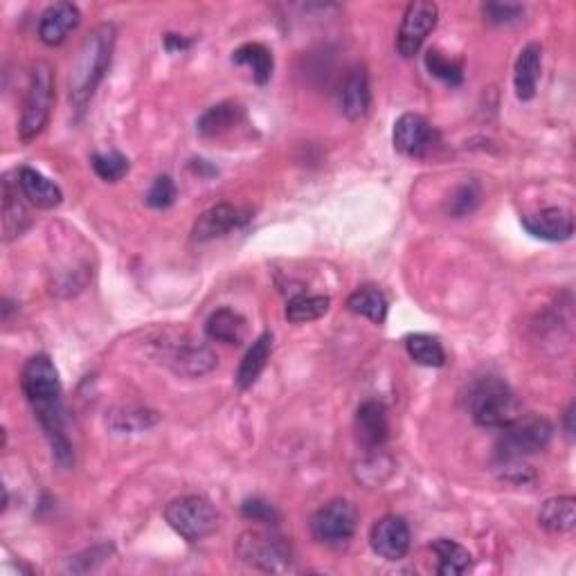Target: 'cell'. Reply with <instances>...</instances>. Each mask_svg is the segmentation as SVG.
Returning <instances> with one entry per match:
<instances>
[{
  "label": "cell",
  "instance_id": "cell-1",
  "mask_svg": "<svg viewBox=\"0 0 576 576\" xmlns=\"http://www.w3.org/2000/svg\"><path fill=\"white\" fill-rule=\"evenodd\" d=\"M117 30L113 23H102L90 30L81 41L75 59L70 63L68 75V97L75 111L81 115L86 111L90 99H93L97 86L102 84L104 75L111 68L113 50H115Z\"/></svg>",
  "mask_w": 576,
  "mask_h": 576
},
{
  "label": "cell",
  "instance_id": "cell-2",
  "mask_svg": "<svg viewBox=\"0 0 576 576\" xmlns=\"http://www.w3.org/2000/svg\"><path fill=\"white\" fill-rule=\"evenodd\" d=\"M21 387L27 401L34 405L36 419L48 435L63 432V408H61V381L59 372L50 356L36 354L27 360L21 374Z\"/></svg>",
  "mask_w": 576,
  "mask_h": 576
},
{
  "label": "cell",
  "instance_id": "cell-3",
  "mask_svg": "<svg viewBox=\"0 0 576 576\" xmlns=\"http://www.w3.org/2000/svg\"><path fill=\"white\" fill-rule=\"evenodd\" d=\"M466 401L473 421L482 428L502 430L511 426L522 414L518 396L495 376H484L477 383H473L471 390H468Z\"/></svg>",
  "mask_w": 576,
  "mask_h": 576
},
{
  "label": "cell",
  "instance_id": "cell-4",
  "mask_svg": "<svg viewBox=\"0 0 576 576\" xmlns=\"http://www.w3.org/2000/svg\"><path fill=\"white\" fill-rule=\"evenodd\" d=\"M54 106V68L48 61H36L30 72V84L23 99L18 135L27 144L39 138L50 122Z\"/></svg>",
  "mask_w": 576,
  "mask_h": 576
},
{
  "label": "cell",
  "instance_id": "cell-5",
  "mask_svg": "<svg viewBox=\"0 0 576 576\" xmlns=\"http://www.w3.org/2000/svg\"><path fill=\"white\" fill-rule=\"evenodd\" d=\"M237 556L261 572H288L293 567L291 543L277 531L268 529H248L237 540Z\"/></svg>",
  "mask_w": 576,
  "mask_h": 576
},
{
  "label": "cell",
  "instance_id": "cell-6",
  "mask_svg": "<svg viewBox=\"0 0 576 576\" xmlns=\"http://www.w3.org/2000/svg\"><path fill=\"white\" fill-rule=\"evenodd\" d=\"M167 525L187 543H198L219 529V511L203 495H183L165 507Z\"/></svg>",
  "mask_w": 576,
  "mask_h": 576
},
{
  "label": "cell",
  "instance_id": "cell-7",
  "mask_svg": "<svg viewBox=\"0 0 576 576\" xmlns=\"http://www.w3.org/2000/svg\"><path fill=\"white\" fill-rule=\"evenodd\" d=\"M151 342L156 347V356L162 358L160 363H165L180 376L198 378L210 374L219 365V358L210 347L198 345V342L185 336H162Z\"/></svg>",
  "mask_w": 576,
  "mask_h": 576
},
{
  "label": "cell",
  "instance_id": "cell-8",
  "mask_svg": "<svg viewBox=\"0 0 576 576\" xmlns=\"http://www.w3.org/2000/svg\"><path fill=\"white\" fill-rule=\"evenodd\" d=\"M554 435L552 423L538 414H520L511 426L502 428L498 455L502 459H522L543 450Z\"/></svg>",
  "mask_w": 576,
  "mask_h": 576
},
{
  "label": "cell",
  "instance_id": "cell-9",
  "mask_svg": "<svg viewBox=\"0 0 576 576\" xmlns=\"http://www.w3.org/2000/svg\"><path fill=\"white\" fill-rule=\"evenodd\" d=\"M358 509L349 500H331L313 513L311 534L322 545L342 547L356 534Z\"/></svg>",
  "mask_w": 576,
  "mask_h": 576
},
{
  "label": "cell",
  "instance_id": "cell-10",
  "mask_svg": "<svg viewBox=\"0 0 576 576\" xmlns=\"http://www.w3.org/2000/svg\"><path fill=\"white\" fill-rule=\"evenodd\" d=\"M439 21V7L428 0H414L408 5L403 14V21L396 32V52L403 59H412L419 54L421 45L426 43L430 32L437 27Z\"/></svg>",
  "mask_w": 576,
  "mask_h": 576
},
{
  "label": "cell",
  "instance_id": "cell-11",
  "mask_svg": "<svg viewBox=\"0 0 576 576\" xmlns=\"http://www.w3.org/2000/svg\"><path fill=\"white\" fill-rule=\"evenodd\" d=\"M410 527L401 516H383L374 522L372 534H369V543H372L374 552L385 558V561H401L410 549Z\"/></svg>",
  "mask_w": 576,
  "mask_h": 576
},
{
  "label": "cell",
  "instance_id": "cell-12",
  "mask_svg": "<svg viewBox=\"0 0 576 576\" xmlns=\"http://www.w3.org/2000/svg\"><path fill=\"white\" fill-rule=\"evenodd\" d=\"M437 133L426 117L419 113H405L394 124V149L408 158H421L432 147Z\"/></svg>",
  "mask_w": 576,
  "mask_h": 576
},
{
  "label": "cell",
  "instance_id": "cell-13",
  "mask_svg": "<svg viewBox=\"0 0 576 576\" xmlns=\"http://www.w3.org/2000/svg\"><path fill=\"white\" fill-rule=\"evenodd\" d=\"M248 219H250V214L248 210H243V207L232 205V203H219L198 216L192 228V241L205 243V241L225 237L228 232L241 228V225Z\"/></svg>",
  "mask_w": 576,
  "mask_h": 576
},
{
  "label": "cell",
  "instance_id": "cell-14",
  "mask_svg": "<svg viewBox=\"0 0 576 576\" xmlns=\"http://www.w3.org/2000/svg\"><path fill=\"white\" fill-rule=\"evenodd\" d=\"M522 228L536 239L561 243L572 239L574 219L563 207H547L534 216H522Z\"/></svg>",
  "mask_w": 576,
  "mask_h": 576
},
{
  "label": "cell",
  "instance_id": "cell-15",
  "mask_svg": "<svg viewBox=\"0 0 576 576\" xmlns=\"http://www.w3.org/2000/svg\"><path fill=\"white\" fill-rule=\"evenodd\" d=\"M81 23V12L77 5L72 3H54L41 14L39 21V39L50 45V48H57L68 36L77 30Z\"/></svg>",
  "mask_w": 576,
  "mask_h": 576
},
{
  "label": "cell",
  "instance_id": "cell-16",
  "mask_svg": "<svg viewBox=\"0 0 576 576\" xmlns=\"http://www.w3.org/2000/svg\"><path fill=\"white\" fill-rule=\"evenodd\" d=\"M369 104H372V93H369L367 68L354 66L347 72L345 81H342V90H340L342 115H345L351 122L363 120L369 111Z\"/></svg>",
  "mask_w": 576,
  "mask_h": 576
},
{
  "label": "cell",
  "instance_id": "cell-17",
  "mask_svg": "<svg viewBox=\"0 0 576 576\" xmlns=\"http://www.w3.org/2000/svg\"><path fill=\"white\" fill-rule=\"evenodd\" d=\"M16 185L21 189L25 201L39 207V210H54V207H59L63 201L61 187L32 167L18 169Z\"/></svg>",
  "mask_w": 576,
  "mask_h": 576
},
{
  "label": "cell",
  "instance_id": "cell-18",
  "mask_svg": "<svg viewBox=\"0 0 576 576\" xmlns=\"http://www.w3.org/2000/svg\"><path fill=\"white\" fill-rule=\"evenodd\" d=\"M540 68H543V48H540V43H527L525 48L520 50L516 68H513V86H516V95L520 102L534 99L538 90Z\"/></svg>",
  "mask_w": 576,
  "mask_h": 576
},
{
  "label": "cell",
  "instance_id": "cell-19",
  "mask_svg": "<svg viewBox=\"0 0 576 576\" xmlns=\"http://www.w3.org/2000/svg\"><path fill=\"white\" fill-rule=\"evenodd\" d=\"M356 432L360 444L367 448H381L387 441V412L383 408V403L378 401H365L356 412Z\"/></svg>",
  "mask_w": 576,
  "mask_h": 576
},
{
  "label": "cell",
  "instance_id": "cell-20",
  "mask_svg": "<svg viewBox=\"0 0 576 576\" xmlns=\"http://www.w3.org/2000/svg\"><path fill=\"white\" fill-rule=\"evenodd\" d=\"M205 333L210 340L223 342V345L239 347L241 342L246 340L248 322L241 313H237L234 309H228V306H223V309L214 311L210 318H207Z\"/></svg>",
  "mask_w": 576,
  "mask_h": 576
},
{
  "label": "cell",
  "instance_id": "cell-21",
  "mask_svg": "<svg viewBox=\"0 0 576 576\" xmlns=\"http://www.w3.org/2000/svg\"><path fill=\"white\" fill-rule=\"evenodd\" d=\"M243 122V108L237 102H221L198 117L196 131L201 138H221Z\"/></svg>",
  "mask_w": 576,
  "mask_h": 576
},
{
  "label": "cell",
  "instance_id": "cell-22",
  "mask_svg": "<svg viewBox=\"0 0 576 576\" xmlns=\"http://www.w3.org/2000/svg\"><path fill=\"white\" fill-rule=\"evenodd\" d=\"M270 354H273V333H261V336L252 342V347L243 356L239 372H237V385L239 390H250L257 383V378L264 372Z\"/></svg>",
  "mask_w": 576,
  "mask_h": 576
},
{
  "label": "cell",
  "instance_id": "cell-23",
  "mask_svg": "<svg viewBox=\"0 0 576 576\" xmlns=\"http://www.w3.org/2000/svg\"><path fill=\"white\" fill-rule=\"evenodd\" d=\"M540 527L552 534H570L576 527V500L572 495L549 498L538 513Z\"/></svg>",
  "mask_w": 576,
  "mask_h": 576
},
{
  "label": "cell",
  "instance_id": "cell-24",
  "mask_svg": "<svg viewBox=\"0 0 576 576\" xmlns=\"http://www.w3.org/2000/svg\"><path fill=\"white\" fill-rule=\"evenodd\" d=\"M430 549L437 554V574L441 576L464 574L473 563L471 552L450 538H437Z\"/></svg>",
  "mask_w": 576,
  "mask_h": 576
},
{
  "label": "cell",
  "instance_id": "cell-25",
  "mask_svg": "<svg viewBox=\"0 0 576 576\" xmlns=\"http://www.w3.org/2000/svg\"><path fill=\"white\" fill-rule=\"evenodd\" d=\"M160 421V414L149 408H115L108 412L106 426L120 435H133V432H142L156 426Z\"/></svg>",
  "mask_w": 576,
  "mask_h": 576
},
{
  "label": "cell",
  "instance_id": "cell-26",
  "mask_svg": "<svg viewBox=\"0 0 576 576\" xmlns=\"http://www.w3.org/2000/svg\"><path fill=\"white\" fill-rule=\"evenodd\" d=\"M232 63L237 66H248L252 77L259 86H264L273 77V52L261 43H246L232 52Z\"/></svg>",
  "mask_w": 576,
  "mask_h": 576
},
{
  "label": "cell",
  "instance_id": "cell-27",
  "mask_svg": "<svg viewBox=\"0 0 576 576\" xmlns=\"http://www.w3.org/2000/svg\"><path fill=\"white\" fill-rule=\"evenodd\" d=\"M347 306L351 313L363 315V318L372 320L374 324H383L387 320V309H390L387 297L383 295V291H378L376 286L358 288V291L349 295Z\"/></svg>",
  "mask_w": 576,
  "mask_h": 576
},
{
  "label": "cell",
  "instance_id": "cell-28",
  "mask_svg": "<svg viewBox=\"0 0 576 576\" xmlns=\"http://www.w3.org/2000/svg\"><path fill=\"white\" fill-rule=\"evenodd\" d=\"M27 225H30V216H27L25 205L18 201V194L12 189V183L5 180V185H3V239L5 243L21 237Z\"/></svg>",
  "mask_w": 576,
  "mask_h": 576
},
{
  "label": "cell",
  "instance_id": "cell-29",
  "mask_svg": "<svg viewBox=\"0 0 576 576\" xmlns=\"http://www.w3.org/2000/svg\"><path fill=\"white\" fill-rule=\"evenodd\" d=\"M405 351L408 356L423 367H444L446 365V351L441 347L437 338L428 336V333H410L405 338Z\"/></svg>",
  "mask_w": 576,
  "mask_h": 576
},
{
  "label": "cell",
  "instance_id": "cell-30",
  "mask_svg": "<svg viewBox=\"0 0 576 576\" xmlns=\"http://www.w3.org/2000/svg\"><path fill=\"white\" fill-rule=\"evenodd\" d=\"M331 306V300L327 295H295L286 304V320L293 324H304L320 320L322 315H327Z\"/></svg>",
  "mask_w": 576,
  "mask_h": 576
},
{
  "label": "cell",
  "instance_id": "cell-31",
  "mask_svg": "<svg viewBox=\"0 0 576 576\" xmlns=\"http://www.w3.org/2000/svg\"><path fill=\"white\" fill-rule=\"evenodd\" d=\"M90 162H93V171L104 183H117V180H122L126 171H129V158L120 151L95 153Z\"/></svg>",
  "mask_w": 576,
  "mask_h": 576
},
{
  "label": "cell",
  "instance_id": "cell-32",
  "mask_svg": "<svg viewBox=\"0 0 576 576\" xmlns=\"http://www.w3.org/2000/svg\"><path fill=\"white\" fill-rule=\"evenodd\" d=\"M426 68L430 70L432 77L446 81V84H450V86L462 84V79H464L462 63L444 57V54H441L439 50H428Z\"/></svg>",
  "mask_w": 576,
  "mask_h": 576
},
{
  "label": "cell",
  "instance_id": "cell-33",
  "mask_svg": "<svg viewBox=\"0 0 576 576\" xmlns=\"http://www.w3.org/2000/svg\"><path fill=\"white\" fill-rule=\"evenodd\" d=\"M147 201L149 207H153V210H167V207H171L176 203V183H174V178L171 176H158L156 180H153L151 187H149V192H147Z\"/></svg>",
  "mask_w": 576,
  "mask_h": 576
},
{
  "label": "cell",
  "instance_id": "cell-34",
  "mask_svg": "<svg viewBox=\"0 0 576 576\" xmlns=\"http://www.w3.org/2000/svg\"><path fill=\"white\" fill-rule=\"evenodd\" d=\"M482 14L493 25H507L516 23L525 14V7L518 3H486L482 5Z\"/></svg>",
  "mask_w": 576,
  "mask_h": 576
},
{
  "label": "cell",
  "instance_id": "cell-35",
  "mask_svg": "<svg viewBox=\"0 0 576 576\" xmlns=\"http://www.w3.org/2000/svg\"><path fill=\"white\" fill-rule=\"evenodd\" d=\"M241 513L246 516L248 520H255L261 522V525H277L279 522V513L273 507V504L261 500V498H248L243 500L241 504Z\"/></svg>",
  "mask_w": 576,
  "mask_h": 576
},
{
  "label": "cell",
  "instance_id": "cell-36",
  "mask_svg": "<svg viewBox=\"0 0 576 576\" xmlns=\"http://www.w3.org/2000/svg\"><path fill=\"white\" fill-rule=\"evenodd\" d=\"M113 552V547L111 545H97V547H90L86 549V552H81L77 554L75 558H72L70 565H68V570L70 572H90V570H95L97 565H102L108 554Z\"/></svg>",
  "mask_w": 576,
  "mask_h": 576
},
{
  "label": "cell",
  "instance_id": "cell-37",
  "mask_svg": "<svg viewBox=\"0 0 576 576\" xmlns=\"http://www.w3.org/2000/svg\"><path fill=\"white\" fill-rule=\"evenodd\" d=\"M480 203V189H477L473 183L457 187V192L450 198L448 212L455 216H466L475 210V205Z\"/></svg>",
  "mask_w": 576,
  "mask_h": 576
},
{
  "label": "cell",
  "instance_id": "cell-38",
  "mask_svg": "<svg viewBox=\"0 0 576 576\" xmlns=\"http://www.w3.org/2000/svg\"><path fill=\"white\" fill-rule=\"evenodd\" d=\"M189 45H192V41L185 39V36H178V34H167L165 36V48L169 52H183L187 50Z\"/></svg>",
  "mask_w": 576,
  "mask_h": 576
},
{
  "label": "cell",
  "instance_id": "cell-39",
  "mask_svg": "<svg viewBox=\"0 0 576 576\" xmlns=\"http://www.w3.org/2000/svg\"><path fill=\"white\" fill-rule=\"evenodd\" d=\"M572 419H574V403H570V408L565 410V432L567 437H574V426H572Z\"/></svg>",
  "mask_w": 576,
  "mask_h": 576
}]
</instances>
